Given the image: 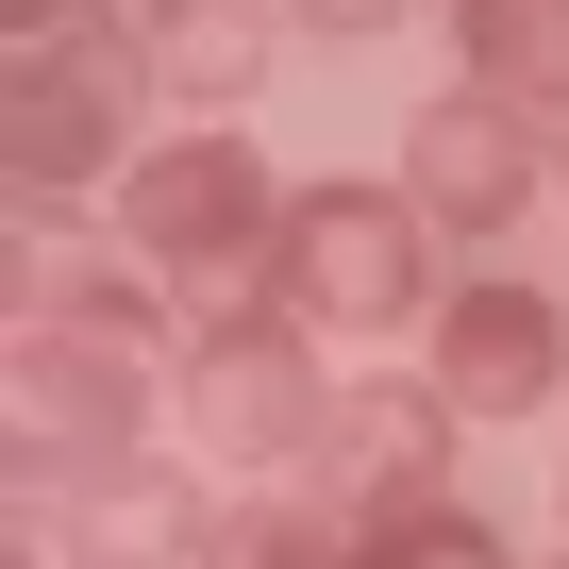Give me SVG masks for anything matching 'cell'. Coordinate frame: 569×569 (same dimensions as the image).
Here are the masks:
<instances>
[{
  "label": "cell",
  "instance_id": "obj_1",
  "mask_svg": "<svg viewBox=\"0 0 569 569\" xmlns=\"http://www.w3.org/2000/svg\"><path fill=\"white\" fill-rule=\"evenodd\" d=\"M302 302H336V319H386L402 302V218L386 201H319L302 218Z\"/></svg>",
  "mask_w": 569,
  "mask_h": 569
},
{
  "label": "cell",
  "instance_id": "obj_2",
  "mask_svg": "<svg viewBox=\"0 0 569 569\" xmlns=\"http://www.w3.org/2000/svg\"><path fill=\"white\" fill-rule=\"evenodd\" d=\"M419 184H436L452 218H502V201H519V134L452 101V118H419Z\"/></svg>",
  "mask_w": 569,
  "mask_h": 569
},
{
  "label": "cell",
  "instance_id": "obj_3",
  "mask_svg": "<svg viewBox=\"0 0 569 569\" xmlns=\"http://www.w3.org/2000/svg\"><path fill=\"white\" fill-rule=\"evenodd\" d=\"M134 218H151V251H234V234H251V168H234V151L151 168V201H134Z\"/></svg>",
  "mask_w": 569,
  "mask_h": 569
},
{
  "label": "cell",
  "instance_id": "obj_7",
  "mask_svg": "<svg viewBox=\"0 0 569 569\" xmlns=\"http://www.w3.org/2000/svg\"><path fill=\"white\" fill-rule=\"evenodd\" d=\"M502 68H569V0H469Z\"/></svg>",
  "mask_w": 569,
  "mask_h": 569
},
{
  "label": "cell",
  "instance_id": "obj_6",
  "mask_svg": "<svg viewBox=\"0 0 569 569\" xmlns=\"http://www.w3.org/2000/svg\"><path fill=\"white\" fill-rule=\"evenodd\" d=\"M18 134H34V168H84V151H101V84H51V68H34V84H18Z\"/></svg>",
  "mask_w": 569,
  "mask_h": 569
},
{
  "label": "cell",
  "instance_id": "obj_8",
  "mask_svg": "<svg viewBox=\"0 0 569 569\" xmlns=\"http://www.w3.org/2000/svg\"><path fill=\"white\" fill-rule=\"evenodd\" d=\"M352 18H369V0H352Z\"/></svg>",
  "mask_w": 569,
  "mask_h": 569
},
{
  "label": "cell",
  "instance_id": "obj_5",
  "mask_svg": "<svg viewBox=\"0 0 569 569\" xmlns=\"http://www.w3.org/2000/svg\"><path fill=\"white\" fill-rule=\"evenodd\" d=\"M151 51H168V84H251V0H168V18H151Z\"/></svg>",
  "mask_w": 569,
  "mask_h": 569
},
{
  "label": "cell",
  "instance_id": "obj_4",
  "mask_svg": "<svg viewBox=\"0 0 569 569\" xmlns=\"http://www.w3.org/2000/svg\"><path fill=\"white\" fill-rule=\"evenodd\" d=\"M536 369H552V319H536V302H469V319H452V386H469V402H519Z\"/></svg>",
  "mask_w": 569,
  "mask_h": 569
}]
</instances>
